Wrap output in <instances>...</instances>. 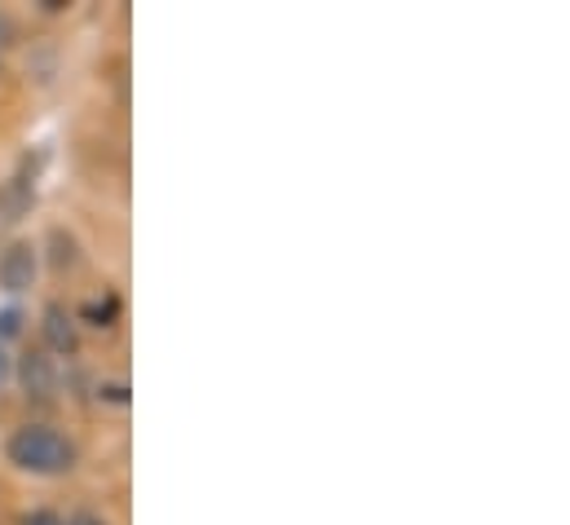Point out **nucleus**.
Listing matches in <instances>:
<instances>
[{
    "label": "nucleus",
    "mask_w": 570,
    "mask_h": 525,
    "mask_svg": "<svg viewBox=\"0 0 570 525\" xmlns=\"http://www.w3.org/2000/svg\"><path fill=\"white\" fill-rule=\"evenodd\" d=\"M9 459L22 468V473H36V477H62L76 468V446L71 437H62L58 428L49 424H22L13 437H9Z\"/></svg>",
    "instance_id": "1"
},
{
    "label": "nucleus",
    "mask_w": 570,
    "mask_h": 525,
    "mask_svg": "<svg viewBox=\"0 0 570 525\" xmlns=\"http://www.w3.org/2000/svg\"><path fill=\"white\" fill-rule=\"evenodd\" d=\"M18 385H22V394L31 397V402H53V394H58V367H53V358L40 354V349L22 354L18 358Z\"/></svg>",
    "instance_id": "2"
},
{
    "label": "nucleus",
    "mask_w": 570,
    "mask_h": 525,
    "mask_svg": "<svg viewBox=\"0 0 570 525\" xmlns=\"http://www.w3.org/2000/svg\"><path fill=\"white\" fill-rule=\"evenodd\" d=\"M36 278V248L31 244H9L0 252V287L4 291H27Z\"/></svg>",
    "instance_id": "3"
},
{
    "label": "nucleus",
    "mask_w": 570,
    "mask_h": 525,
    "mask_svg": "<svg viewBox=\"0 0 570 525\" xmlns=\"http://www.w3.org/2000/svg\"><path fill=\"white\" fill-rule=\"evenodd\" d=\"M45 345L53 349V354H76L80 349V331H76V318L62 309V305H49L45 309Z\"/></svg>",
    "instance_id": "4"
},
{
    "label": "nucleus",
    "mask_w": 570,
    "mask_h": 525,
    "mask_svg": "<svg viewBox=\"0 0 570 525\" xmlns=\"http://www.w3.org/2000/svg\"><path fill=\"white\" fill-rule=\"evenodd\" d=\"M31 204H36V181H31L27 172H18V177H9V181L0 186V221L27 217Z\"/></svg>",
    "instance_id": "5"
},
{
    "label": "nucleus",
    "mask_w": 570,
    "mask_h": 525,
    "mask_svg": "<svg viewBox=\"0 0 570 525\" xmlns=\"http://www.w3.org/2000/svg\"><path fill=\"white\" fill-rule=\"evenodd\" d=\"M49 248H53V269H71V265L80 261V248H76V239L67 235V230H49Z\"/></svg>",
    "instance_id": "6"
},
{
    "label": "nucleus",
    "mask_w": 570,
    "mask_h": 525,
    "mask_svg": "<svg viewBox=\"0 0 570 525\" xmlns=\"http://www.w3.org/2000/svg\"><path fill=\"white\" fill-rule=\"evenodd\" d=\"M85 314H89V318H94V323H98V327H111V318H116V314H120V300H116V296H107V300H102V305H89V309H85Z\"/></svg>",
    "instance_id": "7"
},
{
    "label": "nucleus",
    "mask_w": 570,
    "mask_h": 525,
    "mask_svg": "<svg viewBox=\"0 0 570 525\" xmlns=\"http://www.w3.org/2000/svg\"><path fill=\"white\" fill-rule=\"evenodd\" d=\"M18 323H22L18 309H0V336H18Z\"/></svg>",
    "instance_id": "8"
},
{
    "label": "nucleus",
    "mask_w": 570,
    "mask_h": 525,
    "mask_svg": "<svg viewBox=\"0 0 570 525\" xmlns=\"http://www.w3.org/2000/svg\"><path fill=\"white\" fill-rule=\"evenodd\" d=\"M13 40H18V27H13V18L0 9V49H9Z\"/></svg>",
    "instance_id": "9"
},
{
    "label": "nucleus",
    "mask_w": 570,
    "mask_h": 525,
    "mask_svg": "<svg viewBox=\"0 0 570 525\" xmlns=\"http://www.w3.org/2000/svg\"><path fill=\"white\" fill-rule=\"evenodd\" d=\"M22 525H67V522H62L58 513H31V517H27Z\"/></svg>",
    "instance_id": "10"
},
{
    "label": "nucleus",
    "mask_w": 570,
    "mask_h": 525,
    "mask_svg": "<svg viewBox=\"0 0 570 525\" xmlns=\"http://www.w3.org/2000/svg\"><path fill=\"white\" fill-rule=\"evenodd\" d=\"M67 525H107V522H102L98 513H76V517H71Z\"/></svg>",
    "instance_id": "11"
},
{
    "label": "nucleus",
    "mask_w": 570,
    "mask_h": 525,
    "mask_svg": "<svg viewBox=\"0 0 570 525\" xmlns=\"http://www.w3.org/2000/svg\"><path fill=\"white\" fill-rule=\"evenodd\" d=\"M4 372H9V363H4V354H0V380H4Z\"/></svg>",
    "instance_id": "12"
}]
</instances>
